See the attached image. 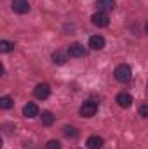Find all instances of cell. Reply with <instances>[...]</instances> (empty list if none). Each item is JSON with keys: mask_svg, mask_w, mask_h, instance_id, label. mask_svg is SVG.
Listing matches in <instances>:
<instances>
[{"mask_svg": "<svg viewBox=\"0 0 148 149\" xmlns=\"http://www.w3.org/2000/svg\"><path fill=\"white\" fill-rule=\"evenodd\" d=\"M145 31H147V33H148V23H147V24H145Z\"/></svg>", "mask_w": 148, "mask_h": 149, "instance_id": "obj_19", "label": "cell"}, {"mask_svg": "<svg viewBox=\"0 0 148 149\" xmlns=\"http://www.w3.org/2000/svg\"><path fill=\"white\" fill-rule=\"evenodd\" d=\"M96 5L101 12H106V10H111L115 7V0H98Z\"/></svg>", "mask_w": 148, "mask_h": 149, "instance_id": "obj_12", "label": "cell"}, {"mask_svg": "<svg viewBox=\"0 0 148 149\" xmlns=\"http://www.w3.org/2000/svg\"><path fill=\"white\" fill-rule=\"evenodd\" d=\"M103 148V139L99 135H91L87 139V149H101Z\"/></svg>", "mask_w": 148, "mask_h": 149, "instance_id": "obj_10", "label": "cell"}, {"mask_svg": "<svg viewBox=\"0 0 148 149\" xmlns=\"http://www.w3.org/2000/svg\"><path fill=\"white\" fill-rule=\"evenodd\" d=\"M63 134H65L66 137H72V139L78 135V132H77V128H75V127H65V128H63Z\"/></svg>", "mask_w": 148, "mask_h": 149, "instance_id": "obj_16", "label": "cell"}, {"mask_svg": "<svg viewBox=\"0 0 148 149\" xmlns=\"http://www.w3.org/2000/svg\"><path fill=\"white\" fill-rule=\"evenodd\" d=\"M115 78L118 80V81H122V83H125V81H129L131 80V74H132V71H131V68L127 66V64H118L117 68H115Z\"/></svg>", "mask_w": 148, "mask_h": 149, "instance_id": "obj_1", "label": "cell"}, {"mask_svg": "<svg viewBox=\"0 0 148 149\" xmlns=\"http://www.w3.org/2000/svg\"><path fill=\"white\" fill-rule=\"evenodd\" d=\"M33 94H35L37 99L44 101V99H47L51 95V87L47 83H38L37 87H35V90H33Z\"/></svg>", "mask_w": 148, "mask_h": 149, "instance_id": "obj_5", "label": "cell"}, {"mask_svg": "<svg viewBox=\"0 0 148 149\" xmlns=\"http://www.w3.org/2000/svg\"><path fill=\"white\" fill-rule=\"evenodd\" d=\"M45 149H61V142L59 141H49L47 144H45Z\"/></svg>", "mask_w": 148, "mask_h": 149, "instance_id": "obj_18", "label": "cell"}, {"mask_svg": "<svg viewBox=\"0 0 148 149\" xmlns=\"http://www.w3.org/2000/svg\"><path fill=\"white\" fill-rule=\"evenodd\" d=\"M117 104H118L120 108H129V106L132 104V97H131V94L120 92V94L117 95Z\"/></svg>", "mask_w": 148, "mask_h": 149, "instance_id": "obj_8", "label": "cell"}, {"mask_svg": "<svg viewBox=\"0 0 148 149\" xmlns=\"http://www.w3.org/2000/svg\"><path fill=\"white\" fill-rule=\"evenodd\" d=\"M52 61H54L56 64H65V63L68 61V52H65V50H56V52L52 54Z\"/></svg>", "mask_w": 148, "mask_h": 149, "instance_id": "obj_11", "label": "cell"}, {"mask_svg": "<svg viewBox=\"0 0 148 149\" xmlns=\"http://www.w3.org/2000/svg\"><path fill=\"white\" fill-rule=\"evenodd\" d=\"M91 21H92V24L94 26H98V28H106L108 26V23H110V19H108V16H106V12H96V14H92L91 16Z\"/></svg>", "mask_w": 148, "mask_h": 149, "instance_id": "obj_3", "label": "cell"}, {"mask_svg": "<svg viewBox=\"0 0 148 149\" xmlns=\"http://www.w3.org/2000/svg\"><path fill=\"white\" fill-rule=\"evenodd\" d=\"M0 108H2V109H9V108H12V99H11L9 95L0 97Z\"/></svg>", "mask_w": 148, "mask_h": 149, "instance_id": "obj_15", "label": "cell"}, {"mask_svg": "<svg viewBox=\"0 0 148 149\" xmlns=\"http://www.w3.org/2000/svg\"><path fill=\"white\" fill-rule=\"evenodd\" d=\"M23 114H25L26 118H35V116H38V106L35 102H28V104L23 108Z\"/></svg>", "mask_w": 148, "mask_h": 149, "instance_id": "obj_9", "label": "cell"}, {"mask_svg": "<svg viewBox=\"0 0 148 149\" xmlns=\"http://www.w3.org/2000/svg\"><path fill=\"white\" fill-rule=\"evenodd\" d=\"M89 47L92 49V50H101L103 47H105V38L101 37V35H94V37L89 38Z\"/></svg>", "mask_w": 148, "mask_h": 149, "instance_id": "obj_7", "label": "cell"}, {"mask_svg": "<svg viewBox=\"0 0 148 149\" xmlns=\"http://www.w3.org/2000/svg\"><path fill=\"white\" fill-rule=\"evenodd\" d=\"M66 52H68L70 57H84V56L87 54V50H85V47H84L82 43H72Z\"/></svg>", "mask_w": 148, "mask_h": 149, "instance_id": "obj_4", "label": "cell"}, {"mask_svg": "<svg viewBox=\"0 0 148 149\" xmlns=\"http://www.w3.org/2000/svg\"><path fill=\"white\" fill-rule=\"evenodd\" d=\"M138 113H140V116L147 118V116H148V102H141V104H140V108H138Z\"/></svg>", "mask_w": 148, "mask_h": 149, "instance_id": "obj_17", "label": "cell"}, {"mask_svg": "<svg viewBox=\"0 0 148 149\" xmlns=\"http://www.w3.org/2000/svg\"><path fill=\"white\" fill-rule=\"evenodd\" d=\"M54 120H56V118H54V114H52L51 111H44L42 113V123H44L45 127H51V125L54 123Z\"/></svg>", "mask_w": 148, "mask_h": 149, "instance_id": "obj_13", "label": "cell"}, {"mask_svg": "<svg viewBox=\"0 0 148 149\" xmlns=\"http://www.w3.org/2000/svg\"><path fill=\"white\" fill-rule=\"evenodd\" d=\"M11 50H14V43L12 42H7V40H2L0 42V52H11Z\"/></svg>", "mask_w": 148, "mask_h": 149, "instance_id": "obj_14", "label": "cell"}, {"mask_svg": "<svg viewBox=\"0 0 148 149\" xmlns=\"http://www.w3.org/2000/svg\"><path fill=\"white\" fill-rule=\"evenodd\" d=\"M12 10L18 14H26L30 10V2L28 0H12Z\"/></svg>", "mask_w": 148, "mask_h": 149, "instance_id": "obj_6", "label": "cell"}, {"mask_svg": "<svg viewBox=\"0 0 148 149\" xmlns=\"http://www.w3.org/2000/svg\"><path fill=\"white\" fill-rule=\"evenodd\" d=\"M98 111V102L96 101H85L82 106H80V116L84 118H92Z\"/></svg>", "mask_w": 148, "mask_h": 149, "instance_id": "obj_2", "label": "cell"}]
</instances>
